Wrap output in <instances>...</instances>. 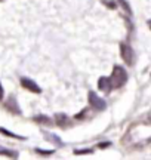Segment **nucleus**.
Masks as SVG:
<instances>
[{"label":"nucleus","mask_w":151,"mask_h":160,"mask_svg":"<svg viewBox=\"0 0 151 160\" xmlns=\"http://www.w3.org/2000/svg\"><path fill=\"white\" fill-rule=\"evenodd\" d=\"M126 82H128V73H126V70L123 68V67H120V65H114L113 73L110 76L111 88H122Z\"/></svg>","instance_id":"nucleus-1"},{"label":"nucleus","mask_w":151,"mask_h":160,"mask_svg":"<svg viewBox=\"0 0 151 160\" xmlns=\"http://www.w3.org/2000/svg\"><path fill=\"white\" fill-rule=\"evenodd\" d=\"M120 53H122L123 61L128 64V65H132V64L135 62L134 49H132V48H130L129 45H126V43H122V45H120Z\"/></svg>","instance_id":"nucleus-2"},{"label":"nucleus","mask_w":151,"mask_h":160,"mask_svg":"<svg viewBox=\"0 0 151 160\" xmlns=\"http://www.w3.org/2000/svg\"><path fill=\"white\" fill-rule=\"evenodd\" d=\"M89 104H90L92 108L98 110V111H102V110H105V107H107L105 101L102 98H99L95 92H89Z\"/></svg>","instance_id":"nucleus-3"},{"label":"nucleus","mask_w":151,"mask_h":160,"mask_svg":"<svg viewBox=\"0 0 151 160\" xmlns=\"http://www.w3.org/2000/svg\"><path fill=\"white\" fill-rule=\"evenodd\" d=\"M21 85L30 92H34V93H40L41 92L40 86L37 85L36 82H33L31 79H28V77H22V79H21Z\"/></svg>","instance_id":"nucleus-4"},{"label":"nucleus","mask_w":151,"mask_h":160,"mask_svg":"<svg viewBox=\"0 0 151 160\" xmlns=\"http://www.w3.org/2000/svg\"><path fill=\"white\" fill-rule=\"evenodd\" d=\"M55 122H56V125L61 126V128H68L71 125V119L68 116L62 114V113H58V114L55 116Z\"/></svg>","instance_id":"nucleus-5"},{"label":"nucleus","mask_w":151,"mask_h":160,"mask_svg":"<svg viewBox=\"0 0 151 160\" xmlns=\"http://www.w3.org/2000/svg\"><path fill=\"white\" fill-rule=\"evenodd\" d=\"M6 108L9 110L11 113H15V114H19V113H21V110H19V107H18L17 99H15L13 97L7 98V101H6Z\"/></svg>","instance_id":"nucleus-6"},{"label":"nucleus","mask_w":151,"mask_h":160,"mask_svg":"<svg viewBox=\"0 0 151 160\" xmlns=\"http://www.w3.org/2000/svg\"><path fill=\"white\" fill-rule=\"evenodd\" d=\"M98 88L104 92H110L111 89H113V88H111V83H110V77H101L98 82Z\"/></svg>","instance_id":"nucleus-7"},{"label":"nucleus","mask_w":151,"mask_h":160,"mask_svg":"<svg viewBox=\"0 0 151 160\" xmlns=\"http://www.w3.org/2000/svg\"><path fill=\"white\" fill-rule=\"evenodd\" d=\"M0 154H5L7 157H17V153H13V151H9L7 148H3V147H0Z\"/></svg>","instance_id":"nucleus-8"},{"label":"nucleus","mask_w":151,"mask_h":160,"mask_svg":"<svg viewBox=\"0 0 151 160\" xmlns=\"http://www.w3.org/2000/svg\"><path fill=\"white\" fill-rule=\"evenodd\" d=\"M36 122H41V123H46V125H51V119L49 117H45V116H40V117H34Z\"/></svg>","instance_id":"nucleus-9"},{"label":"nucleus","mask_w":151,"mask_h":160,"mask_svg":"<svg viewBox=\"0 0 151 160\" xmlns=\"http://www.w3.org/2000/svg\"><path fill=\"white\" fill-rule=\"evenodd\" d=\"M119 2L122 3V6H123V9H124V11L129 12V13H132V11H130V8H129V5L126 3V2H124V0H119Z\"/></svg>","instance_id":"nucleus-10"},{"label":"nucleus","mask_w":151,"mask_h":160,"mask_svg":"<svg viewBox=\"0 0 151 160\" xmlns=\"http://www.w3.org/2000/svg\"><path fill=\"white\" fill-rule=\"evenodd\" d=\"M3 99V86L0 85V101Z\"/></svg>","instance_id":"nucleus-11"},{"label":"nucleus","mask_w":151,"mask_h":160,"mask_svg":"<svg viewBox=\"0 0 151 160\" xmlns=\"http://www.w3.org/2000/svg\"><path fill=\"white\" fill-rule=\"evenodd\" d=\"M148 25H150V27H151V21H150V22H148Z\"/></svg>","instance_id":"nucleus-12"}]
</instances>
